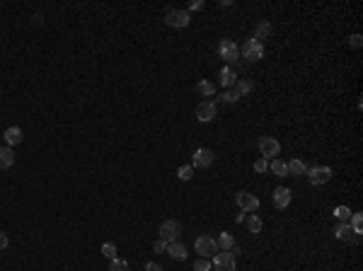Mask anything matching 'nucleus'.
Returning a JSON list of instances; mask_svg holds the SVG:
<instances>
[{
	"label": "nucleus",
	"instance_id": "obj_1",
	"mask_svg": "<svg viewBox=\"0 0 363 271\" xmlns=\"http://www.w3.org/2000/svg\"><path fill=\"white\" fill-rule=\"evenodd\" d=\"M240 56H242V58H247V61H252V63H257V61H262V58H264V44L250 36L247 42L242 44Z\"/></svg>",
	"mask_w": 363,
	"mask_h": 271
},
{
	"label": "nucleus",
	"instance_id": "obj_2",
	"mask_svg": "<svg viewBox=\"0 0 363 271\" xmlns=\"http://www.w3.org/2000/svg\"><path fill=\"white\" fill-rule=\"evenodd\" d=\"M218 56L230 65V63H235V61L240 58V46L232 42V39H223V42L218 44Z\"/></svg>",
	"mask_w": 363,
	"mask_h": 271
},
{
	"label": "nucleus",
	"instance_id": "obj_3",
	"mask_svg": "<svg viewBox=\"0 0 363 271\" xmlns=\"http://www.w3.org/2000/svg\"><path fill=\"white\" fill-rule=\"evenodd\" d=\"M218 117V107H216V99H204V102H198L196 107V119L201 124H209Z\"/></svg>",
	"mask_w": 363,
	"mask_h": 271
},
{
	"label": "nucleus",
	"instance_id": "obj_4",
	"mask_svg": "<svg viewBox=\"0 0 363 271\" xmlns=\"http://www.w3.org/2000/svg\"><path fill=\"white\" fill-rule=\"evenodd\" d=\"M189 22H191V17H189L187 10H167L165 15V24L172 29H184V27H189Z\"/></svg>",
	"mask_w": 363,
	"mask_h": 271
},
{
	"label": "nucleus",
	"instance_id": "obj_5",
	"mask_svg": "<svg viewBox=\"0 0 363 271\" xmlns=\"http://www.w3.org/2000/svg\"><path fill=\"white\" fill-rule=\"evenodd\" d=\"M235 204H237V208L242 213H254L259 208V199L254 194H250V191H237L235 194Z\"/></svg>",
	"mask_w": 363,
	"mask_h": 271
},
{
	"label": "nucleus",
	"instance_id": "obj_6",
	"mask_svg": "<svg viewBox=\"0 0 363 271\" xmlns=\"http://www.w3.org/2000/svg\"><path fill=\"white\" fill-rule=\"evenodd\" d=\"M179 235H182V223L165 220V223L160 225V240H165L167 245H170V242H179Z\"/></svg>",
	"mask_w": 363,
	"mask_h": 271
},
{
	"label": "nucleus",
	"instance_id": "obj_7",
	"mask_svg": "<svg viewBox=\"0 0 363 271\" xmlns=\"http://www.w3.org/2000/svg\"><path fill=\"white\" fill-rule=\"evenodd\" d=\"M308 179L312 186H322L332 179V170L325 167V165H317V167H308Z\"/></svg>",
	"mask_w": 363,
	"mask_h": 271
},
{
	"label": "nucleus",
	"instance_id": "obj_8",
	"mask_svg": "<svg viewBox=\"0 0 363 271\" xmlns=\"http://www.w3.org/2000/svg\"><path fill=\"white\" fill-rule=\"evenodd\" d=\"M259 152L266 160H274L276 155L281 152V143L276 141V138H271V136H262L259 138Z\"/></svg>",
	"mask_w": 363,
	"mask_h": 271
},
{
	"label": "nucleus",
	"instance_id": "obj_9",
	"mask_svg": "<svg viewBox=\"0 0 363 271\" xmlns=\"http://www.w3.org/2000/svg\"><path fill=\"white\" fill-rule=\"evenodd\" d=\"M196 252L204 257V259H211V257H216V254H218V245H216V240L213 238L201 235V238H196Z\"/></svg>",
	"mask_w": 363,
	"mask_h": 271
},
{
	"label": "nucleus",
	"instance_id": "obj_10",
	"mask_svg": "<svg viewBox=\"0 0 363 271\" xmlns=\"http://www.w3.org/2000/svg\"><path fill=\"white\" fill-rule=\"evenodd\" d=\"M211 266H216V271H235V252H218L216 257H213V264Z\"/></svg>",
	"mask_w": 363,
	"mask_h": 271
},
{
	"label": "nucleus",
	"instance_id": "obj_11",
	"mask_svg": "<svg viewBox=\"0 0 363 271\" xmlns=\"http://www.w3.org/2000/svg\"><path fill=\"white\" fill-rule=\"evenodd\" d=\"M213 160H216L213 150H209V148H198V150H194V163H191V167L206 170V167H211V165H213Z\"/></svg>",
	"mask_w": 363,
	"mask_h": 271
},
{
	"label": "nucleus",
	"instance_id": "obj_12",
	"mask_svg": "<svg viewBox=\"0 0 363 271\" xmlns=\"http://www.w3.org/2000/svg\"><path fill=\"white\" fill-rule=\"evenodd\" d=\"M274 206L278 211H284V208L291 206V189L286 186H276L274 189Z\"/></svg>",
	"mask_w": 363,
	"mask_h": 271
},
{
	"label": "nucleus",
	"instance_id": "obj_13",
	"mask_svg": "<svg viewBox=\"0 0 363 271\" xmlns=\"http://www.w3.org/2000/svg\"><path fill=\"white\" fill-rule=\"evenodd\" d=\"M165 254H170V257L177 261H184L189 257V250H187V245H182V242H170Z\"/></svg>",
	"mask_w": 363,
	"mask_h": 271
},
{
	"label": "nucleus",
	"instance_id": "obj_14",
	"mask_svg": "<svg viewBox=\"0 0 363 271\" xmlns=\"http://www.w3.org/2000/svg\"><path fill=\"white\" fill-rule=\"evenodd\" d=\"M3 138L8 141V145H17V143H22L24 133H22V129H20V126H10V129L3 133Z\"/></svg>",
	"mask_w": 363,
	"mask_h": 271
},
{
	"label": "nucleus",
	"instance_id": "obj_15",
	"mask_svg": "<svg viewBox=\"0 0 363 271\" xmlns=\"http://www.w3.org/2000/svg\"><path fill=\"white\" fill-rule=\"evenodd\" d=\"M288 165V177H303V174H308V165L303 163V160H291Z\"/></svg>",
	"mask_w": 363,
	"mask_h": 271
},
{
	"label": "nucleus",
	"instance_id": "obj_16",
	"mask_svg": "<svg viewBox=\"0 0 363 271\" xmlns=\"http://www.w3.org/2000/svg\"><path fill=\"white\" fill-rule=\"evenodd\" d=\"M218 78H220V85L223 87H232L235 83H237V75H235V70H232L230 65H225V68L220 70Z\"/></svg>",
	"mask_w": 363,
	"mask_h": 271
},
{
	"label": "nucleus",
	"instance_id": "obj_17",
	"mask_svg": "<svg viewBox=\"0 0 363 271\" xmlns=\"http://www.w3.org/2000/svg\"><path fill=\"white\" fill-rule=\"evenodd\" d=\"M216 245H218L220 252H230V250H235V238H232L230 233H220V238L216 240Z\"/></svg>",
	"mask_w": 363,
	"mask_h": 271
},
{
	"label": "nucleus",
	"instance_id": "obj_18",
	"mask_svg": "<svg viewBox=\"0 0 363 271\" xmlns=\"http://www.w3.org/2000/svg\"><path fill=\"white\" fill-rule=\"evenodd\" d=\"M15 165V152L12 148H0V170H10Z\"/></svg>",
	"mask_w": 363,
	"mask_h": 271
},
{
	"label": "nucleus",
	"instance_id": "obj_19",
	"mask_svg": "<svg viewBox=\"0 0 363 271\" xmlns=\"http://www.w3.org/2000/svg\"><path fill=\"white\" fill-rule=\"evenodd\" d=\"M245 223H247V230H250L252 235L262 233V228H264V220H262L259 216H254V213H250V216L245 218Z\"/></svg>",
	"mask_w": 363,
	"mask_h": 271
},
{
	"label": "nucleus",
	"instance_id": "obj_20",
	"mask_svg": "<svg viewBox=\"0 0 363 271\" xmlns=\"http://www.w3.org/2000/svg\"><path fill=\"white\" fill-rule=\"evenodd\" d=\"M196 92L201 97H216V87H213V83H209V80L196 83Z\"/></svg>",
	"mask_w": 363,
	"mask_h": 271
},
{
	"label": "nucleus",
	"instance_id": "obj_21",
	"mask_svg": "<svg viewBox=\"0 0 363 271\" xmlns=\"http://www.w3.org/2000/svg\"><path fill=\"white\" fill-rule=\"evenodd\" d=\"M334 235H337V240H344V242H346V240H351L353 230L349 223H339V225L334 228ZM356 238H358V235H356Z\"/></svg>",
	"mask_w": 363,
	"mask_h": 271
},
{
	"label": "nucleus",
	"instance_id": "obj_22",
	"mask_svg": "<svg viewBox=\"0 0 363 271\" xmlns=\"http://www.w3.org/2000/svg\"><path fill=\"white\" fill-rule=\"evenodd\" d=\"M271 172H274L276 177H288V165H286V160H281V158H274V160H271Z\"/></svg>",
	"mask_w": 363,
	"mask_h": 271
},
{
	"label": "nucleus",
	"instance_id": "obj_23",
	"mask_svg": "<svg viewBox=\"0 0 363 271\" xmlns=\"http://www.w3.org/2000/svg\"><path fill=\"white\" fill-rule=\"evenodd\" d=\"M269 34H271V24H269V22H259V24H257V29H254V36H252V39L262 42V39H266Z\"/></svg>",
	"mask_w": 363,
	"mask_h": 271
},
{
	"label": "nucleus",
	"instance_id": "obj_24",
	"mask_svg": "<svg viewBox=\"0 0 363 271\" xmlns=\"http://www.w3.org/2000/svg\"><path fill=\"white\" fill-rule=\"evenodd\" d=\"M363 216L361 213H351V218H349V225H351V230H353V235H361L363 233Z\"/></svg>",
	"mask_w": 363,
	"mask_h": 271
},
{
	"label": "nucleus",
	"instance_id": "obj_25",
	"mask_svg": "<svg viewBox=\"0 0 363 271\" xmlns=\"http://www.w3.org/2000/svg\"><path fill=\"white\" fill-rule=\"evenodd\" d=\"M232 90L237 92V97H242V95L252 92V90H254V85H252V83H247V80H237V83L232 85Z\"/></svg>",
	"mask_w": 363,
	"mask_h": 271
},
{
	"label": "nucleus",
	"instance_id": "obj_26",
	"mask_svg": "<svg viewBox=\"0 0 363 271\" xmlns=\"http://www.w3.org/2000/svg\"><path fill=\"white\" fill-rule=\"evenodd\" d=\"M177 177H179L182 182H189V179L194 177V167H191V165H182V167L177 170Z\"/></svg>",
	"mask_w": 363,
	"mask_h": 271
},
{
	"label": "nucleus",
	"instance_id": "obj_27",
	"mask_svg": "<svg viewBox=\"0 0 363 271\" xmlns=\"http://www.w3.org/2000/svg\"><path fill=\"white\" fill-rule=\"evenodd\" d=\"M102 254L109 261L116 259V245H114V242H104V245H102Z\"/></svg>",
	"mask_w": 363,
	"mask_h": 271
},
{
	"label": "nucleus",
	"instance_id": "obj_28",
	"mask_svg": "<svg viewBox=\"0 0 363 271\" xmlns=\"http://www.w3.org/2000/svg\"><path fill=\"white\" fill-rule=\"evenodd\" d=\"M334 216L339 218L341 223H349V218H351V211H349V206H337V208H334Z\"/></svg>",
	"mask_w": 363,
	"mask_h": 271
},
{
	"label": "nucleus",
	"instance_id": "obj_29",
	"mask_svg": "<svg viewBox=\"0 0 363 271\" xmlns=\"http://www.w3.org/2000/svg\"><path fill=\"white\" fill-rule=\"evenodd\" d=\"M109 271H129V261H126V259H119V257H116V259L109 261Z\"/></svg>",
	"mask_w": 363,
	"mask_h": 271
},
{
	"label": "nucleus",
	"instance_id": "obj_30",
	"mask_svg": "<svg viewBox=\"0 0 363 271\" xmlns=\"http://www.w3.org/2000/svg\"><path fill=\"white\" fill-rule=\"evenodd\" d=\"M237 92H235V90H228V92H223V95H220V102H225V104H235V102H237Z\"/></svg>",
	"mask_w": 363,
	"mask_h": 271
},
{
	"label": "nucleus",
	"instance_id": "obj_31",
	"mask_svg": "<svg viewBox=\"0 0 363 271\" xmlns=\"http://www.w3.org/2000/svg\"><path fill=\"white\" fill-rule=\"evenodd\" d=\"M211 269H213V266H211V259H204V257H201V259L194 261V271H211Z\"/></svg>",
	"mask_w": 363,
	"mask_h": 271
},
{
	"label": "nucleus",
	"instance_id": "obj_32",
	"mask_svg": "<svg viewBox=\"0 0 363 271\" xmlns=\"http://www.w3.org/2000/svg\"><path fill=\"white\" fill-rule=\"evenodd\" d=\"M153 252H155V254H165V252H167V242H165V240H160V238L155 240V242H153Z\"/></svg>",
	"mask_w": 363,
	"mask_h": 271
},
{
	"label": "nucleus",
	"instance_id": "obj_33",
	"mask_svg": "<svg viewBox=\"0 0 363 271\" xmlns=\"http://www.w3.org/2000/svg\"><path fill=\"white\" fill-rule=\"evenodd\" d=\"M254 170H257V172H266V170H269V160H266V158H259V160L254 163Z\"/></svg>",
	"mask_w": 363,
	"mask_h": 271
},
{
	"label": "nucleus",
	"instance_id": "obj_34",
	"mask_svg": "<svg viewBox=\"0 0 363 271\" xmlns=\"http://www.w3.org/2000/svg\"><path fill=\"white\" fill-rule=\"evenodd\" d=\"M8 245H10V240H8V233H3V230H0V252L5 250Z\"/></svg>",
	"mask_w": 363,
	"mask_h": 271
},
{
	"label": "nucleus",
	"instance_id": "obj_35",
	"mask_svg": "<svg viewBox=\"0 0 363 271\" xmlns=\"http://www.w3.org/2000/svg\"><path fill=\"white\" fill-rule=\"evenodd\" d=\"M349 42H351V46H353V49H361V44H363V42H361V34H353V36L349 39Z\"/></svg>",
	"mask_w": 363,
	"mask_h": 271
},
{
	"label": "nucleus",
	"instance_id": "obj_36",
	"mask_svg": "<svg viewBox=\"0 0 363 271\" xmlns=\"http://www.w3.org/2000/svg\"><path fill=\"white\" fill-rule=\"evenodd\" d=\"M145 271H165V269H163L160 264H155V261H148V264H145Z\"/></svg>",
	"mask_w": 363,
	"mask_h": 271
},
{
	"label": "nucleus",
	"instance_id": "obj_37",
	"mask_svg": "<svg viewBox=\"0 0 363 271\" xmlns=\"http://www.w3.org/2000/svg\"><path fill=\"white\" fill-rule=\"evenodd\" d=\"M201 8H204V3H201V0H196V3L191 0V3H189V10H201ZM189 10H187V12H189Z\"/></svg>",
	"mask_w": 363,
	"mask_h": 271
}]
</instances>
